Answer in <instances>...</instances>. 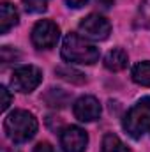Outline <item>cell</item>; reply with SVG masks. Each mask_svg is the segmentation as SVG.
Here are the masks:
<instances>
[{"instance_id": "obj_18", "label": "cell", "mask_w": 150, "mask_h": 152, "mask_svg": "<svg viewBox=\"0 0 150 152\" xmlns=\"http://www.w3.org/2000/svg\"><path fill=\"white\" fill-rule=\"evenodd\" d=\"M87 2H88V0H66V4H67L69 7H73V9H79V7H83Z\"/></svg>"}, {"instance_id": "obj_6", "label": "cell", "mask_w": 150, "mask_h": 152, "mask_svg": "<svg viewBox=\"0 0 150 152\" xmlns=\"http://www.w3.org/2000/svg\"><path fill=\"white\" fill-rule=\"evenodd\" d=\"M79 30L85 37L94 39V41H104L111 34V23L104 16L92 12V14H88L87 18L81 20Z\"/></svg>"}, {"instance_id": "obj_5", "label": "cell", "mask_w": 150, "mask_h": 152, "mask_svg": "<svg viewBox=\"0 0 150 152\" xmlns=\"http://www.w3.org/2000/svg\"><path fill=\"white\" fill-rule=\"evenodd\" d=\"M60 39V28L51 20H41L32 28V42L39 50H51Z\"/></svg>"}, {"instance_id": "obj_14", "label": "cell", "mask_w": 150, "mask_h": 152, "mask_svg": "<svg viewBox=\"0 0 150 152\" xmlns=\"http://www.w3.org/2000/svg\"><path fill=\"white\" fill-rule=\"evenodd\" d=\"M57 73L62 76L64 80H67V81H73V83H81V81H85V76L81 75V73H78V71H74V69L60 67V69H57Z\"/></svg>"}, {"instance_id": "obj_2", "label": "cell", "mask_w": 150, "mask_h": 152, "mask_svg": "<svg viewBox=\"0 0 150 152\" xmlns=\"http://www.w3.org/2000/svg\"><path fill=\"white\" fill-rule=\"evenodd\" d=\"M62 58L71 64H94L99 60V48L79 34H67L62 42Z\"/></svg>"}, {"instance_id": "obj_19", "label": "cell", "mask_w": 150, "mask_h": 152, "mask_svg": "<svg viewBox=\"0 0 150 152\" xmlns=\"http://www.w3.org/2000/svg\"><path fill=\"white\" fill-rule=\"evenodd\" d=\"M149 131H150V126H149Z\"/></svg>"}, {"instance_id": "obj_11", "label": "cell", "mask_w": 150, "mask_h": 152, "mask_svg": "<svg viewBox=\"0 0 150 152\" xmlns=\"http://www.w3.org/2000/svg\"><path fill=\"white\" fill-rule=\"evenodd\" d=\"M101 152H131V149L113 133H108L103 138V145H101Z\"/></svg>"}, {"instance_id": "obj_3", "label": "cell", "mask_w": 150, "mask_h": 152, "mask_svg": "<svg viewBox=\"0 0 150 152\" xmlns=\"http://www.w3.org/2000/svg\"><path fill=\"white\" fill-rule=\"evenodd\" d=\"M122 126L131 138L140 140L143 136V133L150 126V96L141 97L134 106L129 108V112L124 117Z\"/></svg>"}, {"instance_id": "obj_8", "label": "cell", "mask_w": 150, "mask_h": 152, "mask_svg": "<svg viewBox=\"0 0 150 152\" xmlns=\"http://www.w3.org/2000/svg\"><path fill=\"white\" fill-rule=\"evenodd\" d=\"M74 117L81 122H94L101 117V103L94 96H81L73 106Z\"/></svg>"}, {"instance_id": "obj_1", "label": "cell", "mask_w": 150, "mask_h": 152, "mask_svg": "<svg viewBox=\"0 0 150 152\" xmlns=\"http://www.w3.org/2000/svg\"><path fill=\"white\" fill-rule=\"evenodd\" d=\"M37 118L27 110H14L5 117L4 129L12 143H25L32 140L37 133Z\"/></svg>"}, {"instance_id": "obj_17", "label": "cell", "mask_w": 150, "mask_h": 152, "mask_svg": "<svg viewBox=\"0 0 150 152\" xmlns=\"http://www.w3.org/2000/svg\"><path fill=\"white\" fill-rule=\"evenodd\" d=\"M34 152H55V149L48 143V142H41L34 147Z\"/></svg>"}, {"instance_id": "obj_9", "label": "cell", "mask_w": 150, "mask_h": 152, "mask_svg": "<svg viewBox=\"0 0 150 152\" xmlns=\"http://www.w3.org/2000/svg\"><path fill=\"white\" fill-rule=\"evenodd\" d=\"M18 11L11 2H2L0 4V34H7L12 27L18 25Z\"/></svg>"}, {"instance_id": "obj_13", "label": "cell", "mask_w": 150, "mask_h": 152, "mask_svg": "<svg viewBox=\"0 0 150 152\" xmlns=\"http://www.w3.org/2000/svg\"><path fill=\"white\" fill-rule=\"evenodd\" d=\"M23 2V7L27 9V12H44L48 9V2L50 0H21Z\"/></svg>"}, {"instance_id": "obj_4", "label": "cell", "mask_w": 150, "mask_h": 152, "mask_svg": "<svg viewBox=\"0 0 150 152\" xmlns=\"http://www.w3.org/2000/svg\"><path fill=\"white\" fill-rule=\"evenodd\" d=\"M42 81V71L36 66H21L14 69L11 76V87L21 94H28L36 90Z\"/></svg>"}, {"instance_id": "obj_7", "label": "cell", "mask_w": 150, "mask_h": 152, "mask_svg": "<svg viewBox=\"0 0 150 152\" xmlns=\"http://www.w3.org/2000/svg\"><path fill=\"white\" fill-rule=\"evenodd\" d=\"M88 145V134L78 126H67L60 133V147L64 152H85Z\"/></svg>"}, {"instance_id": "obj_15", "label": "cell", "mask_w": 150, "mask_h": 152, "mask_svg": "<svg viewBox=\"0 0 150 152\" xmlns=\"http://www.w3.org/2000/svg\"><path fill=\"white\" fill-rule=\"evenodd\" d=\"M0 96H2V106H0V110L2 112H5L7 108H9V104H11V101H12V96H11V92L5 88V87H0Z\"/></svg>"}, {"instance_id": "obj_12", "label": "cell", "mask_w": 150, "mask_h": 152, "mask_svg": "<svg viewBox=\"0 0 150 152\" xmlns=\"http://www.w3.org/2000/svg\"><path fill=\"white\" fill-rule=\"evenodd\" d=\"M133 80L138 83V85H143V87H150V62H140L133 67Z\"/></svg>"}, {"instance_id": "obj_16", "label": "cell", "mask_w": 150, "mask_h": 152, "mask_svg": "<svg viewBox=\"0 0 150 152\" xmlns=\"http://www.w3.org/2000/svg\"><path fill=\"white\" fill-rule=\"evenodd\" d=\"M141 14H143L145 21L150 25V0H143V4H141Z\"/></svg>"}, {"instance_id": "obj_10", "label": "cell", "mask_w": 150, "mask_h": 152, "mask_svg": "<svg viewBox=\"0 0 150 152\" xmlns=\"http://www.w3.org/2000/svg\"><path fill=\"white\" fill-rule=\"evenodd\" d=\"M127 62H129V57L122 48H113L104 57V67L113 71V73H118V71L125 69Z\"/></svg>"}]
</instances>
